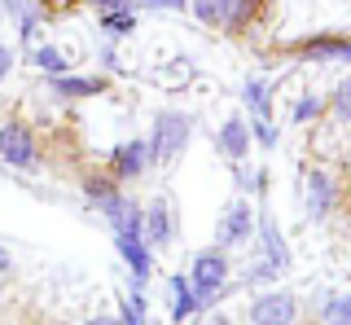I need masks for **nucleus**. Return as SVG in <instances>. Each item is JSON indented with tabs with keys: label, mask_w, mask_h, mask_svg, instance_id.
I'll list each match as a JSON object with an SVG mask.
<instances>
[{
	"label": "nucleus",
	"mask_w": 351,
	"mask_h": 325,
	"mask_svg": "<svg viewBox=\"0 0 351 325\" xmlns=\"http://www.w3.org/2000/svg\"><path fill=\"white\" fill-rule=\"evenodd\" d=\"M184 277H189V286L197 295V312H202V308H219V299L233 290V259H228L224 246H206V251L193 255V264H189Z\"/></svg>",
	"instance_id": "nucleus-1"
},
{
	"label": "nucleus",
	"mask_w": 351,
	"mask_h": 325,
	"mask_svg": "<svg viewBox=\"0 0 351 325\" xmlns=\"http://www.w3.org/2000/svg\"><path fill=\"white\" fill-rule=\"evenodd\" d=\"M193 141V115L189 110H158L149 123V149H154V167H171L176 158H184Z\"/></svg>",
	"instance_id": "nucleus-2"
},
{
	"label": "nucleus",
	"mask_w": 351,
	"mask_h": 325,
	"mask_svg": "<svg viewBox=\"0 0 351 325\" xmlns=\"http://www.w3.org/2000/svg\"><path fill=\"white\" fill-rule=\"evenodd\" d=\"M189 14L202 27L241 36V31H250L259 23V0H189Z\"/></svg>",
	"instance_id": "nucleus-3"
},
{
	"label": "nucleus",
	"mask_w": 351,
	"mask_h": 325,
	"mask_svg": "<svg viewBox=\"0 0 351 325\" xmlns=\"http://www.w3.org/2000/svg\"><path fill=\"white\" fill-rule=\"evenodd\" d=\"M303 317V303L294 290H281V286H263L255 290V299L246 303V321L250 325H299Z\"/></svg>",
	"instance_id": "nucleus-4"
},
{
	"label": "nucleus",
	"mask_w": 351,
	"mask_h": 325,
	"mask_svg": "<svg viewBox=\"0 0 351 325\" xmlns=\"http://www.w3.org/2000/svg\"><path fill=\"white\" fill-rule=\"evenodd\" d=\"M338 207H343L338 176H334L329 167H321V162H316V167H307V171H303V215L321 224V220H329Z\"/></svg>",
	"instance_id": "nucleus-5"
},
{
	"label": "nucleus",
	"mask_w": 351,
	"mask_h": 325,
	"mask_svg": "<svg viewBox=\"0 0 351 325\" xmlns=\"http://www.w3.org/2000/svg\"><path fill=\"white\" fill-rule=\"evenodd\" d=\"M40 158V136L31 123H22V119H5L0 123V162L14 171H31Z\"/></svg>",
	"instance_id": "nucleus-6"
},
{
	"label": "nucleus",
	"mask_w": 351,
	"mask_h": 325,
	"mask_svg": "<svg viewBox=\"0 0 351 325\" xmlns=\"http://www.w3.org/2000/svg\"><path fill=\"white\" fill-rule=\"evenodd\" d=\"M106 171L119 180V185H132V180L149 176L154 171V149H149V136H128L110 149L106 158Z\"/></svg>",
	"instance_id": "nucleus-7"
},
{
	"label": "nucleus",
	"mask_w": 351,
	"mask_h": 325,
	"mask_svg": "<svg viewBox=\"0 0 351 325\" xmlns=\"http://www.w3.org/2000/svg\"><path fill=\"white\" fill-rule=\"evenodd\" d=\"M255 220H259V211H255V198L237 193V198L224 207V215H219V229H215V237H219V242H215V246L233 251V246H246V242H255Z\"/></svg>",
	"instance_id": "nucleus-8"
},
{
	"label": "nucleus",
	"mask_w": 351,
	"mask_h": 325,
	"mask_svg": "<svg viewBox=\"0 0 351 325\" xmlns=\"http://www.w3.org/2000/svg\"><path fill=\"white\" fill-rule=\"evenodd\" d=\"M141 233H145L149 251H167L176 246V237H180V215L171 211L167 198H154L141 207Z\"/></svg>",
	"instance_id": "nucleus-9"
},
{
	"label": "nucleus",
	"mask_w": 351,
	"mask_h": 325,
	"mask_svg": "<svg viewBox=\"0 0 351 325\" xmlns=\"http://www.w3.org/2000/svg\"><path fill=\"white\" fill-rule=\"evenodd\" d=\"M44 84H49V93L58 97V101L75 106V101H88V97H101L110 84L106 75H80V71H66V75H44Z\"/></svg>",
	"instance_id": "nucleus-10"
},
{
	"label": "nucleus",
	"mask_w": 351,
	"mask_h": 325,
	"mask_svg": "<svg viewBox=\"0 0 351 325\" xmlns=\"http://www.w3.org/2000/svg\"><path fill=\"white\" fill-rule=\"evenodd\" d=\"M84 198H88V207H93L97 215H119L123 211V202H128V193L123 185H119L110 171H93V176H84Z\"/></svg>",
	"instance_id": "nucleus-11"
},
{
	"label": "nucleus",
	"mask_w": 351,
	"mask_h": 325,
	"mask_svg": "<svg viewBox=\"0 0 351 325\" xmlns=\"http://www.w3.org/2000/svg\"><path fill=\"white\" fill-rule=\"evenodd\" d=\"M255 242H259V255L268 259L277 273H290V246H285L281 224H277V215H272L268 207H263L259 220H255Z\"/></svg>",
	"instance_id": "nucleus-12"
},
{
	"label": "nucleus",
	"mask_w": 351,
	"mask_h": 325,
	"mask_svg": "<svg viewBox=\"0 0 351 325\" xmlns=\"http://www.w3.org/2000/svg\"><path fill=\"white\" fill-rule=\"evenodd\" d=\"M241 106H246V119H272V110H277V80L272 75H246L241 80Z\"/></svg>",
	"instance_id": "nucleus-13"
},
{
	"label": "nucleus",
	"mask_w": 351,
	"mask_h": 325,
	"mask_svg": "<svg viewBox=\"0 0 351 325\" xmlns=\"http://www.w3.org/2000/svg\"><path fill=\"white\" fill-rule=\"evenodd\" d=\"M215 149L224 154L228 162H241L255 149V141H250V119L246 115H228L224 123H219V132H215Z\"/></svg>",
	"instance_id": "nucleus-14"
},
{
	"label": "nucleus",
	"mask_w": 351,
	"mask_h": 325,
	"mask_svg": "<svg viewBox=\"0 0 351 325\" xmlns=\"http://www.w3.org/2000/svg\"><path fill=\"white\" fill-rule=\"evenodd\" d=\"M193 312H197V295H193L189 277H184V273H171L167 277V317H171V325H184Z\"/></svg>",
	"instance_id": "nucleus-15"
},
{
	"label": "nucleus",
	"mask_w": 351,
	"mask_h": 325,
	"mask_svg": "<svg viewBox=\"0 0 351 325\" xmlns=\"http://www.w3.org/2000/svg\"><path fill=\"white\" fill-rule=\"evenodd\" d=\"M233 185H237V193H246V198H263L268 193V167H259V162H233Z\"/></svg>",
	"instance_id": "nucleus-16"
},
{
	"label": "nucleus",
	"mask_w": 351,
	"mask_h": 325,
	"mask_svg": "<svg viewBox=\"0 0 351 325\" xmlns=\"http://www.w3.org/2000/svg\"><path fill=\"white\" fill-rule=\"evenodd\" d=\"M31 67H36L40 75H66L75 62H71V53H66V49H58V45H40V40H36V45H31Z\"/></svg>",
	"instance_id": "nucleus-17"
},
{
	"label": "nucleus",
	"mask_w": 351,
	"mask_h": 325,
	"mask_svg": "<svg viewBox=\"0 0 351 325\" xmlns=\"http://www.w3.org/2000/svg\"><path fill=\"white\" fill-rule=\"evenodd\" d=\"M325 115L334 119L338 128H347V132H351V75H343V80L329 88V97H325Z\"/></svg>",
	"instance_id": "nucleus-18"
},
{
	"label": "nucleus",
	"mask_w": 351,
	"mask_h": 325,
	"mask_svg": "<svg viewBox=\"0 0 351 325\" xmlns=\"http://www.w3.org/2000/svg\"><path fill=\"white\" fill-rule=\"evenodd\" d=\"M97 31H101L106 40H128L132 31H136V9H110V14H97Z\"/></svg>",
	"instance_id": "nucleus-19"
},
{
	"label": "nucleus",
	"mask_w": 351,
	"mask_h": 325,
	"mask_svg": "<svg viewBox=\"0 0 351 325\" xmlns=\"http://www.w3.org/2000/svg\"><path fill=\"white\" fill-rule=\"evenodd\" d=\"M316 317L325 325H351V290H329V295H321Z\"/></svg>",
	"instance_id": "nucleus-20"
},
{
	"label": "nucleus",
	"mask_w": 351,
	"mask_h": 325,
	"mask_svg": "<svg viewBox=\"0 0 351 325\" xmlns=\"http://www.w3.org/2000/svg\"><path fill=\"white\" fill-rule=\"evenodd\" d=\"M325 119V97L316 88H303L290 106V123H321Z\"/></svg>",
	"instance_id": "nucleus-21"
},
{
	"label": "nucleus",
	"mask_w": 351,
	"mask_h": 325,
	"mask_svg": "<svg viewBox=\"0 0 351 325\" xmlns=\"http://www.w3.org/2000/svg\"><path fill=\"white\" fill-rule=\"evenodd\" d=\"M119 321H123V325H145V321H149L145 290H128L123 303H119Z\"/></svg>",
	"instance_id": "nucleus-22"
},
{
	"label": "nucleus",
	"mask_w": 351,
	"mask_h": 325,
	"mask_svg": "<svg viewBox=\"0 0 351 325\" xmlns=\"http://www.w3.org/2000/svg\"><path fill=\"white\" fill-rule=\"evenodd\" d=\"M277 277H281V273H277V268H272L268 259L259 255L255 264H250L246 273H241V286H246V290H263V286H272V281H277Z\"/></svg>",
	"instance_id": "nucleus-23"
},
{
	"label": "nucleus",
	"mask_w": 351,
	"mask_h": 325,
	"mask_svg": "<svg viewBox=\"0 0 351 325\" xmlns=\"http://www.w3.org/2000/svg\"><path fill=\"white\" fill-rule=\"evenodd\" d=\"M250 141H255L259 149H277L281 145V128L272 123V119H250Z\"/></svg>",
	"instance_id": "nucleus-24"
},
{
	"label": "nucleus",
	"mask_w": 351,
	"mask_h": 325,
	"mask_svg": "<svg viewBox=\"0 0 351 325\" xmlns=\"http://www.w3.org/2000/svg\"><path fill=\"white\" fill-rule=\"evenodd\" d=\"M136 9H145V14H189V0H141Z\"/></svg>",
	"instance_id": "nucleus-25"
},
{
	"label": "nucleus",
	"mask_w": 351,
	"mask_h": 325,
	"mask_svg": "<svg viewBox=\"0 0 351 325\" xmlns=\"http://www.w3.org/2000/svg\"><path fill=\"white\" fill-rule=\"evenodd\" d=\"M97 62H101V71H106V75H119V71H123V58H119L114 40H106V45L97 49Z\"/></svg>",
	"instance_id": "nucleus-26"
},
{
	"label": "nucleus",
	"mask_w": 351,
	"mask_h": 325,
	"mask_svg": "<svg viewBox=\"0 0 351 325\" xmlns=\"http://www.w3.org/2000/svg\"><path fill=\"white\" fill-rule=\"evenodd\" d=\"M189 80V58H176L171 71H162V84H184Z\"/></svg>",
	"instance_id": "nucleus-27"
},
{
	"label": "nucleus",
	"mask_w": 351,
	"mask_h": 325,
	"mask_svg": "<svg viewBox=\"0 0 351 325\" xmlns=\"http://www.w3.org/2000/svg\"><path fill=\"white\" fill-rule=\"evenodd\" d=\"M88 5H93L97 14H110V9H136L141 0H88Z\"/></svg>",
	"instance_id": "nucleus-28"
},
{
	"label": "nucleus",
	"mask_w": 351,
	"mask_h": 325,
	"mask_svg": "<svg viewBox=\"0 0 351 325\" xmlns=\"http://www.w3.org/2000/svg\"><path fill=\"white\" fill-rule=\"evenodd\" d=\"M14 62H18V53H14V45H0V84L9 80V71H14Z\"/></svg>",
	"instance_id": "nucleus-29"
},
{
	"label": "nucleus",
	"mask_w": 351,
	"mask_h": 325,
	"mask_svg": "<svg viewBox=\"0 0 351 325\" xmlns=\"http://www.w3.org/2000/svg\"><path fill=\"white\" fill-rule=\"evenodd\" d=\"M197 325H233V317H228V312H219V308H202Z\"/></svg>",
	"instance_id": "nucleus-30"
},
{
	"label": "nucleus",
	"mask_w": 351,
	"mask_h": 325,
	"mask_svg": "<svg viewBox=\"0 0 351 325\" xmlns=\"http://www.w3.org/2000/svg\"><path fill=\"white\" fill-rule=\"evenodd\" d=\"M31 0H0V9H5V18H18L22 9H27Z\"/></svg>",
	"instance_id": "nucleus-31"
},
{
	"label": "nucleus",
	"mask_w": 351,
	"mask_h": 325,
	"mask_svg": "<svg viewBox=\"0 0 351 325\" xmlns=\"http://www.w3.org/2000/svg\"><path fill=\"white\" fill-rule=\"evenodd\" d=\"M14 273V255H9V246H0V277Z\"/></svg>",
	"instance_id": "nucleus-32"
},
{
	"label": "nucleus",
	"mask_w": 351,
	"mask_h": 325,
	"mask_svg": "<svg viewBox=\"0 0 351 325\" xmlns=\"http://www.w3.org/2000/svg\"><path fill=\"white\" fill-rule=\"evenodd\" d=\"M338 62H343V67H351V31L343 36V49H338Z\"/></svg>",
	"instance_id": "nucleus-33"
},
{
	"label": "nucleus",
	"mask_w": 351,
	"mask_h": 325,
	"mask_svg": "<svg viewBox=\"0 0 351 325\" xmlns=\"http://www.w3.org/2000/svg\"><path fill=\"white\" fill-rule=\"evenodd\" d=\"M84 325H123V321H119V317H106V312H97V317H88Z\"/></svg>",
	"instance_id": "nucleus-34"
},
{
	"label": "nucleus",
	"mask_w": 351,
	"mask_h": 325,
	"mask_svg": "<svg viewBox=\"0 0 351 325\" xmlns=\"http://www.w3.org/2000/svg\"><path fill=\"white\" fill-rule=\"evenodd\" d=\"M0 303H5V286H0Z\"/></svg>",
	"instance_id": "nucleus-35"
},
{
	"label": "nucleus",
	"mask_w": 351,
	"mask_h": 325,
	"mask_svg": "<svg viewBox=\"0 0 351 325\" xmlns=\"http://www.w3.org/2000/svg\"><path fill=\"white\" fill-rule=\"evenodd\" d=\"M0 23H5V9H0Z\"/></svg>",
	"instance_id": "nucleus-36"
},
{
	"label": "nucleus",
	"mask_w": 351,
	"mask_h": 325,
	"mask_svg": "<svg viewBox=\"0 0 351 325\" xmlns=\"http://www.w3.org/2000/svg\"><path fill=\"white\" fill-rule=\"evenodd\" d=\"M44 5H58V0H44Z\"/></svg>",
	"instance_id": "nucleus-37"
},
{
	"label": "nucleus",
	"mask_w": 351,
	"mask_h": 325,
	"mask_svg": "<svg viewBox=\"0 0 351 325\" xmlns=\"http://www.w3.org/2000/svg\"><path fill=\"white\" fill-rule=\"evenodd\" d=\"M347 176H351V167H347Z\"/></svg>",
	"instance_id": "nucleus-38"
},
{
	"label": "nucleus",
	"mask_w": 351,
	"mask_h": 325,
	"mask_svg": "<svg viewBox=\"0 0 351 325\" xmlns=\"http://www.w3.org/2000/svg\"><path fill=\"white\" fill-rule=\"evenodd\" d=\"M145 325H149V321H145Z\"/></svg>",
	"instance_id": "nucleus-39"
}]
</instances>
